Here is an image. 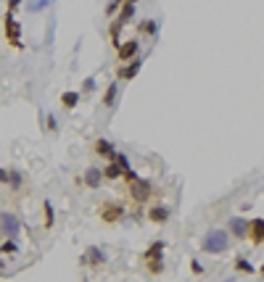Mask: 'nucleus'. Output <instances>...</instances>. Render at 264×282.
Returning <instances> with one entry per match:
<instances>
[{"instance_id":"f257e3e1","label":"nucleus","mask_w":264,"mask_h":282,"mask_svg":"<svg viewBox=\"0 0 264 282\" xmlns=\"http://www.w3.org/2000/svg\"><path fill=\"white\" fill-rule=\"evenodd\" d=\"M230 248V235L228 230H209L201 240V251L204 253H212V256H220Z\"/></svg>"},{"instance_id":"f03ea898","label":"nucleus","mask_w":264,"mask_h":282,"mask_svg":"<svg viewBox=\"0 0 264 282\" xmlns=\"http://www.w3.org/2000/svg\"><path fill=\"white\" fill-rule=\"evenodd\" d=\"M162 253H164V243L162 240H156L154 246H150L143 256H140V261L146 264V272L150 277H158L164 272V259H162Z\"/></svg>"},{"instance_id":"7ed1b4c3","label":"nucleus","mask_w":264,"mask_h":282,"mask_svg":"<svg viewBox=\"0 0 264 282\" xmlns=\"http://www.w3.org/2000/svg\"><path fill=\"white\" fill-rule=\"evenodd\" d=\"M130 195L135 203H146L148 198H154V182L146 180V177H138V180L130 182Z\"/></svg>"},{"instance_id":"20e7f679","label":"nucleus","mask_w":264,"mask_h":282,"mask_svg":"<svg viewBox=\"0 0 264 282\" xmlns=\"http://www.w3.org/2000/svg\"><path fill=\"white\" fill-rule=\"evenodd\" d=\"M3 26H6V40H8V45L16 48V50H22L24 48V42H22V26H18V21L14 18V13H6Z\"/></svg>"},{"instance_id":"39448f33","label":"nucleus","mask_w":264,"mask_h":282,"mask_svg":"<svg viewBox=\"0 0 264 282\" xmlns=\"http://www.w3.org/2000/svg\"><path fill=\"white\" fill-rule=\"evenodd\" d=\"M122 216H124V209H122L119 203H114V201H106L98 209V219H103L106 224H114V222H119Z\"/></svg>"},{"instance_id":"423d86ee","label":"nucleus","mask_w":264,"mask_h":282,"mask_svg":"<svg viewBox=\"0 0 264 282\" xmlns=\"http://www.w3.org/2000/svg\"><path fill=\"white\" fill-rule=\"evenodd\" d=\"M138 50H140V42L138 40H127L124 45H119L116 48V61L119 63H130L138 58Z\"/></svg>"},{"instance_id":"0eeeda50","label":"nucleus","mask_w":264,"mask_h":282,"mask_svg":"<svg viewBox=\"0 0 264 282\" xmlns=\"http://www.w3.org/2000/svg\"><path fill=\"white\" fill-rule=\"evenodd\" d=\"M246 240H251V246H262L264 243V219H251L248 222Z\"/></svg>"},{"instance_id":"6e6552de","label":"nucleus","mask_w":264,"mask_h":282,"mask_svg":"<svg viewBox=\"0 0 264 282\" xmlns=\"http://www.w3.org/2000/svg\"><path fill=\"white\" fill-rule=\"evenodd\" d=\"M138 71H140V58L130 61V63H122V66L116 69V79L130 82V79H135V77H138Z\"/></svg>"},{"instance_id":"1a4fd4ad","label":"nucleus","mask_w":264,"mask_h":282,"mask_svg":"<svg viewBox=\"0 0 264 282\" xmlns=\"http://www.w3.org/2000/svg\"><path fill=\"white\" fill-rule=\"evenodd\" d=\"M92 150H96V156L106 158V161H114V156H116V148L111 145L106 137H98V140H96V145H92Z\"/></svg>"},{"instance_id":"9d476101","label":"nucleus","mask_w":264,"mask_h":282,"mask_svg":"<svg viewBox=\"0 0 264 282\" xmlns=\"http://www.w3.org/2000/svg\"><path fill=\"white\" fill-rule=\"evenodd\" d=\"M0 219H3V232L8 235V240H16L18 230H22V224H18V219H16L14 214H3Z\"/></svg>"},{"instance_id":"9b49d317","label":"nucleus","mask_w":264,"mask_h":282,"mask_svg":"<svg viewBox=\"0 0 264 282\" xmlns=\"http://www.w3.org/2000/svg\"><path fill=\"white\" fill-rule=\"evenodd\" d=\"M82 264H88V267H103V264H106V256H103L100 248H88V253L82 256Z\"/></svg>"},{"instance_id":"f8f14e48","label":"nucleus","mask_w":264,"mask_h":282,"mask_svg":"<svg viewBox=\"0 0 264 282\" xmlns=\"http://www.w3.org/2000/svg\"><path fill=\"white\" fill-rule=\"evenodd\" d=\"M169 206H150V211H148V219L154 222V224H164L169 219Z\"/></svg>"},{"instance_id":"ddd939ff","label":"nucleus","mask_w":264,"mask_h":282,"mask_svg":"<svg viewBox=\"0 0 264 282\" xmlns=\"http://www.w3.org/2000/svg\"><path fill=\"white\" fill-rule=\"evenodd\" d=\"M246 227H248V222H243L240 216H232L230 219V230H228V235H235V238H246Z\"/></svg>"},{"instance_id":"4468645a","label":"nucleus","mask_w":264,"mask_h":282,"mask_svg":"<svg viewBox=\"0 0 264 282\" xmlns=\"http://www.w3.org/2000/svg\"><path fill=\"white\" fill-rule=\"evenodd\" d=\"M100 172H103V180H122V177H124V169H122L119 164H114V161H108Z\"/></svg>"},{"instance_id":"2eb2a0df","label":"nucleus","mask_w":264,"mask_h":282,"mask_svg":"<svg viewBox=\"0 0 264 282\" xmlns=\"http://www.w3.org/2000/svg\"><path fill=\"white\" fill-rule=\"evenodd\" d=\"M132 16H135V5H132V3H127V0H124V3L119 5V16H116V24H119V26H124V24L130 21Z\"/></svg>"},{"instance_id":"dca6fc26","label":"nucleus","mask_w":264,"mask_h":282,"mask_svg":"<svg viewBox=\"0 0 264 282\" xmlns=\"http://www.w3.org/2000/svg\"><path fill=\"white\" fill-rule=\"evenodd\" d=\"M103 182V172L100 169H88V172H84V185L88 187H98Z\"/></svg>"},{"instance_id":"f3484780","label":"nucleus","mask_w":264,"mask_h":282,"mask_svg":"<svg viewBox=\"0 0 264 282\" xmlns=\"http://www.w3.org/2000/svg\"><path fill=\"white\" fill-rule=\"evenodd\" d=\"M77 103H80V92H61V106L66 108V111H69V108H74V106H77Z\"/></svg>"},{"instance_id":"a211bd4d","label":"nucleus","mask_w":264,"mask_h":282,"mask_svg":"<svg viewBox=\"0 0 264 282\" xmlns=\"http://www.w3.org/2000/svg\"><path fill=\"white\" fill-rule=\"evenodd\" d=\"M116 92H119L116 82H111V84H108V90H106V95H103V106H114V100H116Z\"/></svg>"},{"instance_id":"6ab92c4d","label":"nucleus","mask_w":264,"mask_h":282,"mask_svg":"<svg viewBox=\"0 0 264 282\" xmlns=\"http://www.w3.org/2000/svg\"><path fill=\"white\" fill-rule=\"evenodd\" d=\"M235 269H238V272H243V275H254V272H256V269H254V267L248 264V259H243V256H238V259H235Z\"/></svg>"},{"instance_id":"aec40b11","label":"nucleus","mask_w":264,"mask_h":282,"mask_svg":"<svg viewBox=\"0 0 264 282\" xmlns=\"http://www.w3.org/2000/svg\"><path fill=\"white\" fill-rule=\"evenodd\" d=\"M42 211H45V230L53 227V206L50 201H42Z\"/></svg>"},{"instance_id":"412c9836","label":"nucleus","mask_w":264,"mask_h":282,"mask_svg":"<svg viewBox=\"0 0 264 282\" xmlns=\"http://www.w3.org/2000/svg\"><path fill=\"white\" fill-rule=\"evenodd\" d=\"M156 29H158L156 21H143V24H140V32H143V34H150V37H154Z\"/></svg>"},{"instance_id":"4be33fe9","label":"nucleus","mask_w":264,"mask_h":282,"mask_svg":"<svg viewBox=\"0 0 264 282\" xmlns=\"http://www.w3.org/2000/svg\"><path fill=\"white\" fill-rule=\"evenodd\" d=\"M0 251L8 253V256H14V253H18V246H16V240H6L3 246H0Z\"/></svg>"},{"instance_id":"5701e85b","label":"nucleus","mask_w":264,"mask_h":282,"mask_svg":"<svg viewBox=\"0 0 264 282\" xmlns=\"http://www.w3.org/2000/svg\"><path fill=\"white\" fill-rule=\"evenodd\" d=\"M92 87H96V77H88V79H84V84H82V90L88 92V90H92Z\"/></svg>"},{"instance_id":"b1692460","label":"nucleus","mask_w":264,"mask_h":282,"mask_svg":"<svg viewBox=\"0 0 264 282\" xmlns=\"http://www.w3.org/2000/svg\"><path fill=\"white\" fill-rule=\"evenodd\" d=\"M190 269H193V275H204V267L198 261H190Z\"/></svg>"},{"instance_id":"393cba45","label":"nucleus","mask_w":264,"mask_h":282,"mask_svg":"<svg viewBox=\"0 0 264 282\" xmlns=\"http://www.w3.org/2000/svg\"><path fill=\"white\" fill-rule=\"evenodd\" d=\"M18 3H22V0H8V13H14L18 8Z\"/></svg>"},{"instance_id":"a878e982","label":"nucleus","mask_w":264,"mask_h":282,"mask_svg":"<svg viewBox=\"0 0 264 282\" xmlns=\"http://www.w3.org/2000/svg\"><path fill=\"white\" fill-rule=\"evenodd\" d=\"M48 129H53V132H56V129H58V121L53 119V114L48 116Z\"/></svg>"},{"instance_id":"bb28decb","label":"nucleus","mask_w":264,"mask_h":282,"mask_svg":"<svg viewBox=\"0 0 264 282\" xmlns=\"http://www.w3.org/2000/svg\"><path fill=\"white\" fill-rule=\"evenodd\" d=\"M45 3H48V0H37V3H32L30 8H32V11H40V8H42Z\"/></svg>"},{"instance_id":"cd10ccee","label":"nucleus","mask_w":264,"mask_h":282,"mask_svg":"<svg viewBox=\"0 0 264 282\" xmlns=\"http://www.w3.org/2000/svg\"><path fill=\"white\" fill-rule=\"evenodd\" d=\"M0 182H11V177H8V174L3 172V169H0Z\"/></svg>"},{"instance_id":"c85d7f7f","label":"nucleus","mask_w":264,"mask_h":282,"mask_svg":"<svg viewBox=\"0 0 264 282\" xmlns=\"http://www.w3.org/2000/svg\"><path fill=\"white\" fill-rule=\"evenodd\" d=\"M111 3H114V5H122V3H124V0H111Z\"/></svg>"},{"instance_id":"c756f323","label":"nucleus","mask_w":264,"mask_h":282,"mask_svg":"<svg viewBox=\"0 0 264 282\" xmlns=\"http://www.w3.org/2000/svg\"><path fill=\"white\" fill-rule=\"evenodd\" d=\"M259 275H262V277H264V264H262V267H259Z\"/></svg>"},{"instance_id":"7c9ffc66","label":"nucleus","mask_w":264,"mask_h":282,"mask_svg":"<svg viewBox=\"0 0 264 282\" xmlns=\"http://www.w3.org/2000/svg\"><path fill=\"white\" fill-rule=\"evenodd\" d=\"M127 3H132V5H135V0H127Z\"/></svg>"},{"instance_id":"2f4dec72","label":"nucleus","mask_w":264,"mask_h":282,"mask_svg":"<svg viewBox=\"0 0 264 282\" xmlns=\"http://www.w3.org/2000/svg\"><path fill=\"white\" fill-rule=\"evenodd\" d=\"M228 282H232V280H228Z\"/></svg>"}]
</instances>
